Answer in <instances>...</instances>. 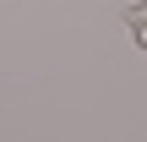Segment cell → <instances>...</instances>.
Here are the masks:
<instances>
[{
	"label": "cell",
	"mask_w": 147,
	"mask_h": 142,
	"mask_svg": "<svg viewBox=\"0 0 147 142\" xmlns=\"http://www.w3.org/2000/svg\"><path fill=\"white\" fill-rule=\"evenodd\" d=\"M125 27H131V38H136V44L147 49V0H142V5H131V11H125Z\"/></svg>",
	"instance_id": "6da1fadb"
}]
</instances>
